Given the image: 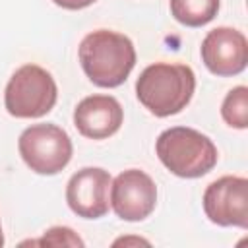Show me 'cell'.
I'll return each instance as SVG.
<instances>
[{
    "label": "cell",
    "instance_id": "cell-1",
    "mask_svg": "<svg viewBox=\"0 0 248 248\" xmlns=\"http://www.w3.org/2000/svg\"><path fill=\"white\" fill-rule=\"evenodd\" d=\"M83 74L97 87L122 85L136 66L134 43L116 31L97 29L87 33L78 48Z\"/></svg>",
    "mask_w": 248,
    "mask_h": 248
},
{
    "label": "cell",
    "instance_id": "cell-2",
    "mask_svg": "<svg viewBox=\"0 0 248 248\" xmlns=\"http://www.w3.org/2000/svg\"><path fill=\"white\" fill-rule=\"evenodd\" d=\"M194 91L196 76L186 64L155 62L147 66L136 81L138 101L159 118L178 114L186 108Z\"/></svg>",
    "mask_w": 248,
    "mask_h": 248
},
{
    "label": "cell",
    "instance_id": "cell-3",
    "mask_svg": "<svg viewBox=\"0 0 248 248\" xmlns=\"http://www.w3.org/2000/svg\"><path fill=\"white\" fill-rule=\"evenodd\" d=\"M155 151L159 161L180 178L207 174L219 159L215 143L202 132L188 126H172L159 134Z\"/></svg>",
    "mask_w": 248,
    "mask_h": 248
},
{
    "label": "cell",
    "instance_id": "cell-4",
    "mask_svg": "<svg viewBox=\"0 0 248 248\" xmlns=\"http://www.w3.org/2000/svg\"><path fill=\"white\" fill-rule=\"evenodd\" d=\"M56 99L54 78L37 64L17 68L4 89V107L16 118H41L52 110Z\"/></svg>",
    "mask_w": 248,
    "mask_h": 248
},
{
    "label": "cell",
    "instance_id": "cell-5",
    "mask_svg": "<svg viewBox=\"0 0 248 248\" xmlns=\"http://www.w3.org/2000/svg\"><path fill=\"white\" fill-rule=\"evenodd\" d=\"M23 163L37 174H58L72 159V140L56 124H33L17 140Z\"/></svg>",
    "mask_w": 248,
    "mask_h": 248
},
{
    "label": "cell",
    "instance_id": "cell-6",
    "mask_svg": "<svg viewBox=\"0 0 248 248\" xmlns=\"http://www.w3.org/2000/svg\"><path fill=\"white\" fill-rule=\"evenodd\" d=\"M205 217L219 227L248 229V180L244 176H221L203 192Z\"/></svg>",
    "mask_w": 248,
    "mask_h": 248
},
{
    "label": "cell",
    "instance_id": "cell-7",
    "mask_svg": "<svg viewBox=\"0 0 248 248\" xmlns=\"http://www.w3.org/2000/svg\"><path fill=\"white\" fill-rule=\"evenodd\" d=\"M155 205L157 186L147 172L128 169L110 182V207L122 221H143Z\"/></svg>",
    "mask_w": 248,
    "mask_h": 248
},
{
    "label": "cell",
    "instance_id": "cell-8",
    "mask_svg": "<svg viewBox=\"0 0 248 248\" xmlns=\"http://www.w3.org/2000/svg\"><path fill=\"white\" fill-rule=\"evenodd\" d=\"M200 54L202 62L213 76H236L244 72L248 64V41L238 29L217 27L203 37Z\"/></svg>",
    "mask_w": 248,
    "mask_h": 248
},
{
    "label": "cell",
    "instance_id": "cell-9",
    "mask_svg": "<svg viewBox=\"0 0 248 248\" xmlns=\"http://www.w3.org/2000/svg\"><path fill=\"white\" fill-rule=\"evenodd\" d=\"M110 174L101 167H85L72 174L66 186L68 207L83 219H99L108 213Z\"/></svg>",
    "mask_w": 248,
    "mask_h": 248
},
{
    "label": "cell",
    "instance_id": "cell-10",
    "mask_svg": "<svg viewBox=\"0 0 248 248\" xmlns=\"http://www.w3.org/2000/svg\"><path fill=\"white\" fill-rule=\"evenodd\" d=\"M124 110L112 95H89L74 108V126L89 140H105L122 126Z\"/></svg>",
    "mask_w": 248,
    "mask_h": 248
},
{
    "label": "cell",
    "instance_id": "cell-11",
    "mask_svg": "<svg viewBox=\"0 0 248 248\" xmlns=\"http://www.w3.org/2000/svg\"><path fill=\"white\" fill-rule=\"evenodd\" d=\"M221 0H170V16L186 27H202L219 12Z\"/></svg>",
    "mask_w": 248,
    "mask_h": 248
},
{
    "label": "cell",
    "instance_id": "cell-12",
    "mask_svg": "<svg viewBox=\"0 0 248 248\" xmlns=\"http://www.w3.org/2000/svg\"><path fill=\"white\" fill-rule=\"evenodd\" d=\"M221 116L231 128H248V87L236 85L225 95L221 103Z\"/></svg>",
    "mask_w": 248,
    "mask_h": 248
},
{
    "label": "cell",
    "instance_id": "cell-13",
    "mask_svg": "<svg viewBox=\"0 0 248 248\" xmlns=\"http://www.w3.org/2000/svg\"><path fill=\"white\" fill-rule=\"evenodd\" d=\"M33 244H46V246H83V240L70 227H52V229H48L43 234V238L33 240Z\"/></svg>",
    "mask_w": 248,
    "mask_h": 248
},
{
    "label": "cell",
    "instance_id": "cell-14",
    "mask_svg": "<svg viewBox=\"0 0 248 248\" xmlns=\"http://www.w3.org/2000/svg\"><path fill=\"white\" fill-rule=\"evenodd\" d=\"M52 2L60 8H64V10H81V8L91 6L97 0H52Z\"/></svg>",
    "mask_w": 248,
    "mask_h": 248
},
{
    "label": "cell",
    "instance_id": "cell-15",
    "mask_svg": "<svg viewBox=\"0 0 248 248\" xmlns=\"http://www.w3.org/2000/svg\"><path fill=\"white\" fill-rule=\"evenodd\" d=\"M128 242H140V244H149L147 240H141V238H120V240H116L114 244H128Z\"/></svg>",
    "mask_w": 248,
    "mask_h": 248
},
{
    "label": "cell",
    "instance_id": "cell-16",
    "mask_svg": "<svg viewBox=\"0 0 248 248\" xmlns=\"http://www.w3.org/2000/svg\"><path fill=\"white\" fill-rule=\"evenodd\" d=\"M0 246H4V232H2V223H0Z\"/></svg>",
    "mask_w": 248,
    "mask_h": 248
}]
</instances>
